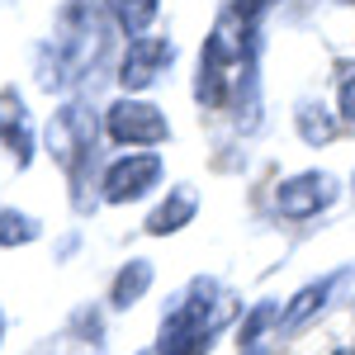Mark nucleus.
<instances>
[{
  "label": "nucleus",
  "instance_id": "nucleus-1",
  "mask_svg": "<svg viewBox=\"0 0 355 355\" xmlns=\"http://www.w3.org/2000/svg\"><path fill=\"white\" fill-rule=\"evenodd\" d=\"M157 180H162V162H157V157H128V162H119L110 171V180H105V199H110V204L142 199Z\"/></svg>",
  "mask_w": 355,
  "mask_h": 355
},
{
  "label": "nucleus",
  "instance_id": "nucleus-2",
  "mask_svg": "<svg viewBox=\"0 0 355 355\" xmlns=\"http://www.w3.org/2000/svg\"><path fill=\"white\" fill-rule=\"evenodd\" d=\"M331 185L327 175H299V180H289V185H279L275 190V209L284 214V218H313L322 204H331Z\"/></svg>",
  "mask_w": 355,
  "mask_h": 355
},
{
  "label": "nucleus",
  "instance_id": "nucleus-3",
  "mask_svg": "<svg viewBox=\"0 0 355 355\" xmlns=\"http://www.w3.org/2000/svg\"><path fill=\"white\" fill-rule=\"evenodd\" d=\"M110 137L114 142H162L166 119L152 105H114L110 110Z\"/></svg>",
  "mask_w": 355,
  "mask_h": 355
},
{
  "label": "nucleus",
  "instance_id": "nucleus-4",
  "mask_svg": "<svg viewBox=\"0 0 355 355\" xmlns=\"http://www.w3.org/2000/svg\"><path fill=\"white\" fill-rule=\"evenodd\" d=\"M157 62H171V43H162V38L133 43L128 48V62H123V85H147L157 76Z\"/></svg>",
  "mask_w": 355,
  "mask_h": 355
},
{
  "label": "nucleus",
  "instance_id": "nucleus-5",
  "mask_svg": "<svg viewBox=\"0 0 355 355\" xmlns=\"http://www.w3.org/2000/svg\"><path fill=\"white\" fill-rule=\"evenodd\" d=\"M331 284H336V275H327L322 284H308L299 299L289 303V313H284V331H299L313 313H322V303H327V294H331Z\"/></svg>",
  "mask_w": 355,
  "mask_h": 355
},
{
  "label": "nucleus",
  "instance_id": "nucleus-6",
  "mask_svg": "<svg viewBox=\"0 0 355 355\" xmlns=\"http://www.w3.org/2000/svg\"><path fill=\"white\" fill-rule=\"evenodd\" d=\"M190 214H194V194L190 190H180L171 204H162L157 214H152V223H147V232H175L180 223H190Z\"/></svg>",
  "mask_w": 355,
  "mask_h": 355
},
{
  "label": "nucleus",
  "instance_id": "nucleus-7",
  "mask_svg": "<svg viewBox=\"0 0 355 355\" xmlns=\"http://www.w3.org/2000/svg\"><path fill=\"white\" fill-rule=\"evenodd\" d=\"M147 279H152V266H147V261H133L128 270L119 275V284H114V308L137 303V299H142V289H147Z\"/></svg>",
  "mask_w": 355,
  "mask_h": 355
},
{
  "label": "nucleus",
  "instance_id": "nucleus-8",
  "mask_svg": "<svg viewBox=\"0 0 355 355\" xmlns=\"http://www.w3.org/2000/svg\"><path fill=\"white\" fill-rule=\"evenodd\" d=\"M114 10H119V24L128 28V33H142V24L157 10V0H114Z\"/></svg>",
  "mask_w": 355,
  "mask_h": 355
},
{
  "label": "nucleus",
  "instance_id": "nucleus-9",
  "mask_svg": "<svg viewBox=\"0 0 355 355\" xmlns=\"http://www.w3.org/2000/svg\"><path fill=\"white\" fill-rule=\"evenodd\" d=\"M346 119L355 123V81H346Z\"/></svg>",
  "mask_w": 355,
  "mask_h": 355
},
{
  "label": "nucleus",
  "instance_id": "nucleus-10",
  "mask_svg": "<svg viewBox=\"0 0 355 355\" xmlns=\"http://www.w3.org/2000/svg\"><path fill=\"white\" fill-rule=\"evenodd\" d=\"M336 355H355V351H336Z\"/></svg>",
  "mask_w": 355,
  "mask_h": 355
},
{
  "label": "nucleus",
  "instance_id": "nucleus-11",
  "mask_svg": "<svg viewBox=\"0 0 355 355\" xmlns=\"http://www.w3.org/2000/svg\"><path fill=\"white\" fill-rule=\"evenodd\" d=\"M0 331H5V322H0Z\"/></svg>",
  "mask_w": 355,
  "mask_h": 355
}]
</instances>
